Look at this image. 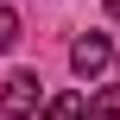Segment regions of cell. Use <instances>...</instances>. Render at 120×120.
<instances>
[{"instance_id": "cell-1", "label": "cell", "mask_w": 120, "mask_h": 120, "mask_svg": "<svg viewBox=\"0 0 120 120\" xmlns=\"http://www.w3.org/2000/svg\"><path fill=\"white\" fill-rule=\"evenodd\" d=\"M38 108H44L38 76H32V70H13V76L0 82V114H6V120H32Z\"/></svg>"}, {"instance_id": "cell-2", "label": "cell", "mask_w": 120, "mask_h": 120, "mask_svg": "<svg viewBox=\"0 0 120 120\" xmlns=\"http://www.w3.org/2000/svg\"><path fill=\"white\" fill-rule=\"evenodd\" d=\"M108 63H114V38H108V32H82V38L70 44V70H76L82 82H95Z\"/></svg>"}, {"instance_id": "cell-3", "label": "cell", "mask_w": 120, "mask_h": 120, "mask_svg": "<svg viewBox=\"0 0 120 120\" xmlns=\"http://www.w3.org/2000/svg\"><path fill=\"white\" fill-rule=\"evenodd\" d=\"M38 120H89V95H76V89H63V95H51Z\"/></svg>"}, {"instance_id": "cell-4", "label": "cell", "mask_w": 120, "mask_h": 120, "mask_svg": "<svg viewBox=\"0 0 120 120\" xmlns=\"http://www.w3.org/2000/svg\"><path fill=\"white\" fill-rule=\"evenodd\" d=\"M89 120H120V82H108V89L89 101Z\"/></svg>"}, {"instance_id": "cell-5", "label": "cell", "mask_w": 120, "mask_h": 120, "mask_svg": "<svg viewBox=\"0 0 120 120\" xmlns=\"http://www.w3.org/2000/svg\"><path fill=\"white\" fill-rule=\"evenodd\" d=\"M19 38H25V32H19V13H13V6H0V51H13Z\"/></svg>"}, {"instance_id": "cell-6", "label": "cell", "mask_w": 120, "mask_h": 120, "mask_svg": "<svg viewBox=\"0 0 120 120\" xmlns=\"http://www.w3.org/2000/svg\"><path fill=\"white\" fill-rule=\"evenodd\" d=\"M108 13H114V19H120V0H108Z\"/></svg>"}]
</instances>
